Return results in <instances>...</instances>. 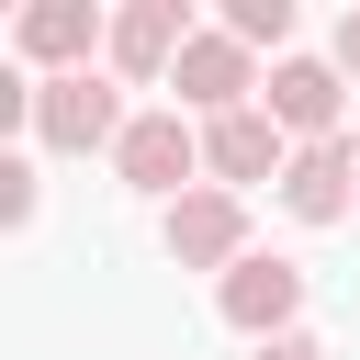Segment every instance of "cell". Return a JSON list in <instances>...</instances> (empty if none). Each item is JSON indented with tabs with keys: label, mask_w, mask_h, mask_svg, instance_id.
<instances>
[{
	"label": "cell",
	"mask_w": 360,
	"mask_h": 360,
	"mask_svg": "<svg viewBox=\"0 0 360 360\" xmlns=\"http://www.w3.org/2000/svg\"><path fill=\"white\" fill-rule=\"evenodd\" d=\"M124 90L112 79H90V68H68V79H34V135L45 146H68V158H90V146H124Z\"/></svg>",
	"instance_id": "obj_1"
},
{
	"label": "cell",
	"mask_w": 360,
	"mask_h": 360,
	"mask_svg": "<svg viewBox=\"0 0 360 360\" xmlns=\"http://www.w3.org/2000/svg\"><path fill=\"white\" fill-rule=\"evenodd\" d=\"M169 90H180V112H202V124H225V112H248V90H259V68H248V45L214 22V34H191L180 45V68H169Z\"/></svg>",
	"instance_id": "obj_2"
},
{
	"label": "cell",
	"mask_w": 360,
	"mask_h": 360,
	"mask_svg": "<svg viewBox=\"0 0 360 360\" xmlns=\"http://www.w3.org/2000/svg\"><path fill=\"white\" fill-rule=\"evenodd\" d=\"M202 169H214L225 191H248V180H270V191H281V169H292V135L270 124V101H248V112L202 124Z\"/></svg>",
	"instance_id": "obj_3"
},
{
	"label": "cell",
	"mask_w": 360,
	"mask_h": 360,
	"mask_svg": "<svg viewBox=\"0 0 360 360\" xmlns=\"http://www.w3.org/2000/svg\"><path fill=\"white\" fill-rule=\"evenodd\" d=\"M338 112H349L338 56H281V68H270V124H281L292 146H326V135H338Z\"/></svg>",
	"instance_id": "obj_4"
},
{
	"label": "cell",
	"mask_w": 360,
	"mask_h": 360,
	"mask_svg": "<svg viewBox=\"0 0 360 360\" xmlns=\"http://www.w3.org/2000/svg\"><path fill=\"white\" fill-rule=\"evenodd\" d=\"M112 169H124L135 191H169V202H180V191H191V169H202V135H191L180 112H135V124H124V146H112Z\"/></svg>",
	"instance_id": "obj_5"
},
{
	"label": "cell",
	"mask_w": 360,
	"mask_h": 360,
	"mask_svg": "<svg viewBox=\"0 0 360 360\" xmlns=\"http://www.w3.org/2000/svg\"><path fill=\"white\" fill-rule=\"evenodd\" d=\"M169 259L180 270H236L248 259V202L236 191H180L169 202Z\"/></svg>",
	"instance_id": "obj_6"
},
{
	"label": "cell",
	"mask_w": 360,
	"mask_h": 360,
	"mask_svg": "<svg viewBox=\"0 0 360 360\" xmlns=\"http://www.w3.org/2000/svg\"><path fill=\"white\" fill-rule=\"evenodd\" d=\"M214 304H225V326H248V338L270 349V338H292V304H304V270H292V259H236V270L214 281Z\"/></svg>",
	"instance_id": "obj_7"
},
{
	"label": "cell",
	"mask_w": 360,
	"mask_h": 360,
	"mask_svg": "<svg viewBox=\"0 0 360 360\" xmlns=\"http://www.w3.org/2000/svg\"><path fill=\"white\" fill-rule=\"evenodd\" d=\"M11 45H22L45 79H68V68H90V45H112V22H101L90 0H34V11L11 22Z\"/></svg>",
	"instance_id": "obj_8"
},
{
	"label": "cell",
	"mask_w": 360,
	"mask_h": 360,
	"mask_svg": "<svg viewBox=\"0 0 360 360\" xmlns=\"http://www.w3.org/2000/svg\"><path fill=\"white\" fill-rule=\"evenodd\" d=\"M349 191H360V146H349V135H326V146H292V169H281V214H304V225H338V214H349Z\"/></svg>",
	"instance_id": "obj_9"
},
{
	"label": "cell",
	"mask_w": 360,
	"mask_h": 360,
	"mask_svg": "<svg viewBox=\"0 0 360 360\" xmlns=\"http://www.w3.org/2000/svg\"><path fill=\"white\" fill-rule=\"evenodd\" d=\"M180 45H191V22H180V0H135V11H112V79H169L180 68Z\"/></svg>",
	"instance_id": "obj_10"
},
{
	"label": "cell",
	"mask_w": 360,
	"mask_h": 360,
	"mask_svg": "<svg viewBox=\"0 0 360 360\" xmlns=\"http://www.w3.org/2000/svg\"><path fill=\"white\" fill-rule=\"evenodd\" d=\"M225 34L259 56V45H281V34H292V0H225Z\"/></svg>",
	"instance_id": "obj_11"
},
{
	"label": "cell",
	"mask_w": 360,
	"mask_h": 360,
	"mask_svg": "<svg viewBox=\"0 0 360 360\" xmlns=\"http://www.w3.org/2000/svg\"><path fill=\"white\" fill-rule=\"evenodd\" d=\"M0 225H34V158H0Z\"/></svg>",
	"instance_id": "obj_12"
},
{
	"label": "cell",
	"mask_w": 360,
	"mask_h": 360,
	"mask_svg": "<svg viewBox=\"0 0 360 360\" xmlns=\"http://www.w3.org/2000/svg\"><path fill=\"white\" fill-rule=\"evenodd\" d=\"M259 360H326V338H304V326H292V338H270Z\"/></svg>",
	"instance_id": "obj_13"
},
{
	"label": "cell",
	"mask_w": 360,
	"mask_h": 360,
	"mask_svg": "<svg viewBox=\"0 0 360 360\" xmlns=\"http://www.w3.org/2000/svg\"><path fill=\"white\" fill-rule=\"evenodd\" d=\"M338 79H360V11L338 22Z\"/></svg>",
	"instance_id": "obj_14"
}]
</instances>
